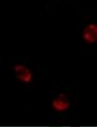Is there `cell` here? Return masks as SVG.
<instances>
[{"mask_svg":"<svg viewBox=\"0 0 97 127\" xmlns=\"http://www.w3.org/2000/svg\"><path fill=\"white\" fill-rule=\"evenodd\" d=\"M83 38L89 43L97 42V25L91 24L88 25L83 31Z\"/></svg>","mask_w":97,"mask_h":127,"instance_id":"cell-1","label":"cell"},{"mask_svg":"<svg viewBox=\"0 0 97 127\" xmlns=\"http://www.w3.org/2000/svg\"><path fill=\"white\" fill-rule=\"evenodd\" d=\"M15 70L17 76L19 79L26 82H28L32 79V73L30 70L23 66L17 65L15 66Z\"/></svg>","mask_w":97,"mask_h":127,"instance_id":"cell-2","label":"cell"},{"mask_svg":"<svg viewBox=\"0 0 97 127\" xmlns=\"http://www.w3.org/2000/svg\"><path fill=\"white\" fill-rule=\"evenodd\" d=\"M53 105L55 108L61 111L67 108L69 106V103L66 98L63 96H60L54 101Z\"/></svg>","mask_w":97,"mask_h":127,"instance_id":"cell-3","label":"cell"}]
</instances>
